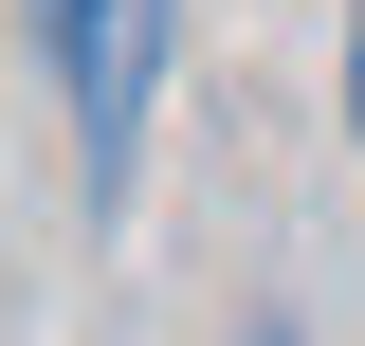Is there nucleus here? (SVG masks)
Listing matches in <instances>:
<instances>
[{"label": "nucleus", "instance_id": "f257e3e1", "mask_svg": "<svg viewBox=\"0 0 365 346\" xmlns=\"http://www.w3.org/2000/svg\"><path fill=\"white\" fill-rule=\"evenodd\" d=\"M37 55H55V91H73L91 201H128V146H146V73H165V0H37Z\"/></svg>", "mask_w": 365, "mask_h": 346}, {"label": "nucleus", "instance_id": "f03ea898", "mask_svg": "<svg viewBox=\"0 0 365 346\" xmlns=\"http://www.w3.org/2000/svg\"><path fill=\"white\" fill-rule=\"evenodd\" d=\"M347 146H365V0H347Z\"/></svg>", "mask_w": 365, "mask_h": 346}, {"label": "nucleus", "instance_id": "7ed1b4c3", "mask_svg": "<svg viewBox=\"0 0 365 346\" xmlns=\"http://www.w3.org/2000/svg\"><path fill=\"white\" fill-rule=\"evenodd\" d=\"M256 346H292V328H256Z\"/></svg>", "mask_w": 365, "mask_h": 346}]
</instances>
